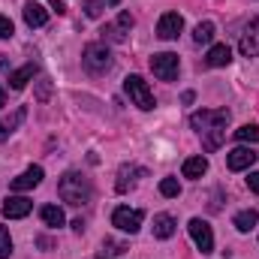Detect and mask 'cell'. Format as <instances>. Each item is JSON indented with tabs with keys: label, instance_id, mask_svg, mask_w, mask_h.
<instances>
[{
	"label": "cell",
	"instance_id": "cell-21",
	"mask_svg": "<svg viewBox=\"0 0 259 259\" xmlns=\"http://www.w3.org/2000/svg\"><path fill=\"white\" fill-rule=\"evenodd\" d=\"M193 39L199 46H208L211 39H214V21H199L193 30Z\"/></svg>",
	"mask_w": 259,
	"mask_h": 259
},
{
	"label": "cell",
	"instance_id": "cell-28",
	"mask_svg": "<svg viewBox=\"0 0 259 259\" xmlns=\"http://www.w3.org/2000/svg\"><path fill=\"white\" fill-rule=\"evenodd\" d=\"M124 250V244H115V241H106L103 244V253H109V256H115V253H121Z\"/></svg>",
	"mask_w": 259,
	"mask_h": 259
},
{
	"label": "cell",
	"instance_id": "cell-15",
	"mask_svg": "<svg viewBox=\"0 0 259 259\" xmlns=\"http://www.w3.org/2000/svg\"><path fill=\"white\" fill-rule=\"evenodd\" d=\"M208 172V160L199 154V157H187L184 160V178H193V181H199L202 175Z\"/></svg>",
	"mask_w": 259,
	"mask_h": 259
},
{
	"label": "cell",
	"instance_id": "cell-11",
	"mask_svg": "<svg viewBox=\"0 0 259 259\" xmlns=\"http://www.w3.org/2000/svg\"><path fill=\"white\" fill-rule=\"evenodd\" d=\"M30 208H33L30 199H24V196H9V199L3 202V217H9V220H21V217L30 214Z\"/></svg>",
	"mask_w": 259,
	"mask_h": 259
},
{
	"label": "cell",
	"instance_id": "cell-4",
	"mask_svg": "<svg viewBox=\"0 0 259 259\" xmlns=\"http://www.w3.org/2000/svg\"><path fill=\"white\" fill-rule=\"evenodd\" d=\"M124 91L130 94L133 106H139L142 112H151L154 109V94H151V88H148V81L142 75H127L124 78Z\"/></svg>",
	"mask_w": 259,
	"mask_h": 259
},
{
	"label": "cell",
	"instance_id": "cell-26",
	"mask_svg": "<svg viewBox=\"0 0 259 259\" xmlns=\"http://www.w3.org/2000/svg\"><path fill=\"white\" fill-rule=\"evenodd\" d=\"M106 6H109L106 0H88V3H84V12H88L91 18H100V12H103Z\"/></svg>",
	"mask_w": 259,
	"mask_h": 259
},
{
	"label": "cell",
	"instance_id": "cell-13",
	"mask_svg": "<svg viewBox=\"0 0 259 259\" xmlns=\"http://www.w3.org/2000/svg\"><path fill=\"white\" fill-rule=\"evenodd\" d=\"M136 175H145V169H142V166H121L118 181H115L118 193H127V190H133V187H136Z\"/></svg>",
	"mask_w": 259,
	"mask_h": 259
},
{
	"label": "cell",
	"instance_id": "cell-3",
	"mask_svg": "<svg viewBox=\"0 0 259 259\" xmlns=\"http://www.w3.org/2000/svg\"><path fill=\"white\" fill-rule=\"evenodd\" d=\"M81 66H84L91 75H103V72L112 69V52H109L106 46H100V42H91V46H84V52H81Z\"/></svg>",
	"mask_w": 259,
	"mask_h": 259
},
{
	"label": "cell",
	"instance_id": "cell-20",
	"mask_svg": "<svg viewBox=\"0 0 259 259\" xmlns=\"http://www.w3.org/2000/svg\"><path fill=\"white\" fill-rule=\"evenodd\" d=\"M39 217H42V223H46V226H52V229H58V226H64V223H66L64 211H61L58 205H42Z\"/></svg>",
	"mask_w": 259,
	"mask_h": 259
},
{
	"label": "cell",
	"instance_id": "cell-33",
	"mask_svg": "<svg viewBox=\"0 0 259 259\" xmlns=\"http://www.w3.org/2000/svg\"><path fill=\"white\" fill-rule=\"evenodd\" d=\"M106 3H109V6H118V3H121V0H106Z\"/></svg>",
	"mask_w": 259,
	"mask_h": 259
},
{
	"label": "cell",
	"instance_id": "cell-27",
	"mask_svg": "<svg viewBox=\"0 0 259 259\" xmlns=\"http://www.w3.org/2000/svg\"><path fill=\"white\" fill-rule=\"evenodd\" d=\"M15 33V27H12V21L6 18V15H0V39H9Z\"/></svg>",
	"mask_w": 259,
	"mask_h": 259
},
{
	"label": "cell",
	"instance_id": "cell-25",
	"mask_svg": "<svg viewBox=\"0 0 259 259\" xmlns=\"http://www.w3.org/2000/svg\"><path fill=\"white\" fill-rule=\"evenodd\" d=\"M12 253V238H9V229L0 226V259H9Z\"/></svg>",
	"mask_w": 259,
	"mask_h": 259
},
{
	"label": "cell",
	"instance_id": "cell-18",
	"mask_svg": "<svg viewBox=\"0 0 259 259\" xmlns=\"http://www.w3.org/2000/svg\"><path fill=\"white\" fill-rule=\"evenodd\" d=\"M232 223H235V229H238V232H250V229H253V226L259 223V211H256V208H247V211H238Z\"/></svg>",
	"mask_w": 259,
	"mask_h": 259
},
{
	"label": "cell",
	"instance_id": "cell-32",
	"mask_svg": "<svg viewBox=\"0 0 259 259\" xmlns=\"http://www.w3.org/2000/svg\"><path fill=\"white\" fill-rule=\"evenodd\" d=\"M6 106V97H3V88H0V109Z\"/></svg>",
	"mask_w": 259,
	"mask_h": 259
},
{
	"label": "cell",
	"instance_id": "cell-8",
	"mask_svg": "<svg viewBox=\"0 0 259 259\" xmlns=\"http://www.w3.org/2000/svg\"><path fill=\"white\" fill-rule=\"evenodd\" d=\"M238 49H241V55H244V58H259V15L247 24V27H244Z\"/></svg>",
	"mask_w": 259,
	"mask_h": 259
},
{
	"label": "cell",
	"instance_id": "cell-5",
	"mask_svg": "<svg viewBox=\"0 0 259 259\" xmlns=\"http://www.w3.org/2000/svg\"><path fill=\"white\" fill-rule=\"evenodd\" d=\"M142 220H145V214L139 211V208H115V214H112V226H118L121 232H139L142 229Z\"/></svg>",
	"mask_w": 259,
	"mask_h": 259
},
{
	"label": "cell",
	"instance_id": "cell-29",
	"mask_svg": "<svg viewBox=\"0 0 259 259\" xmlns=\"http://www.w3.org/2000/svg\"><path fill=\"white\" fill-rule=\"evenodd\" d=\"M247 187H250L253 193H259V172H250V175H247Z\"/></svg>",
	"mask_w": 259,
	"mask_h": 259
},
{
	"label": "cell",
	"instance_id": "cell-16",
	"mask_svg": "<svg viewBox=\"0 0 259 259\" xmlns=\"http://www.w3.org/2000/svg\"><path fill=\"white\" fill-rule=\"evenodd\" d=\"M154 235L157 238H172L175 235V217L172 214H157L154 217Z\"/></svg>",
	"mask_w": 259,
	"mask_h": 259
},
{
	"label": "cell",
	"instance_id": "cell-12",
	"mask_svg": "<svg viewBox=\"0 0 259 259\" xmlns=\"http://www.w3.org/2000/svg\"><path fill=\"white\" fill-rule=\"evenodd\" d=\"M253 163H256V154H253L250 148H235V151H229V154H226V166H229L232 172L250 169Z\"/></svg>",
	"mask_w": 259,
	"mask_h": 259
},
{
	"label": "cell",
	"instance_id": "cell-10",
	"mask_svg": "<svg viewBox=\"0 0 259 259\" xmlns=\"http://www.w3.org/2000/svg\"><path fill=\"white\" fill-rule=\"evenodd\" d=\"M181 30H184V18H181L178 12H166V15L160 18V24H157V36H160V39H175Z\"/></svg>",
	"mask_w": 259,
	"mask_h": 259
},
{
	"label": "cell",
	"instance_id": "cell-14",
	"mask_svg": "<svg viewBox=\"0 0 259 259\" xmlns=\"http://www.w3.org/2000/svg\"><path fill=\"white\" fill-rule=\"evenodd\" d=\"M24 21H27L30 27H42V24L49 21V12H46L39 3L30 0V3H24Z\"/></svg>",
	"mask_w": 259,
	"mask_h": 259
},
{
	"label": "cell",
	"instance_id": "cell-22",
	"mask_svg": "<svg viewBox=\"0 0 259 259\" xmlns=\"http://www.w3.org/2000/svg\"><path fill=\"white\" fill-rule=\"evenodd\" d=\"M235 139L238 142H259V124H244V127L235 130Z\"/></svg>",
	"mask_w": 259,
	"mask_h": 259
},
{
	"label": "cell",
	"instance_id": "cell-31",
	"mask_svg": "<svg viewBox=\"0 0 259 259\" xmlns=\"http://www.w3.org/2000/svg\"><path fill=\"white\" fill-rule=\"evenodd\" d=\"M6 139H9V130L3 127V121H0V142H6Z\"/></svg>",
	"mask_w": 259,
	"mask_h": 259
},
{
	"label": "cell",
	"instance_id": "cell-2",
	"mask_svg": "<svg viewBox=\"0 0 259 259\" xmlns=\"http://www.w3.org/2000/svg\"><path fill=\"white\" fill-rule=\"evenodd\" d=\"M58 193H61V199H64L66 205L81 208V205H88V202H91L94 187H91V181H88L81 172H66L64 178L58 181Z\"/></svg>",
	"mask_w": 259,
	"mask_h": 259
},
{
	"label": "cell",
	"instance_id": "cell-1",
	"mask_svg": "<svg viewBox=\"0 0 259 259\" xmlns=\"http://www.w3.org/2000/svg\"><path fill=\"white\" fill-rule=\"evenodd\" d=\"M226 124H229V109H202L190 115V127L205 139V151H217L223 145Z\"/></svg>",
	"mask_w": 259,
	"mask_h": 259
},
{
	"label": "cell",
	"instance_id": "cell-7",
	"mask_svg": "<svg viewBox=\"0 0 259 259\" xmlns=\"http://www.w3.org/2000/svg\"><path fill=\"white\" fill-rule=\"evenodd\" d=\"M187 229H190L193 244L202 250V253H211V250H214V232H211V226H208L202 217H193V220L187 223Z\"/></svg>",
	"mask_w": 259,
	"mask_h": 259
},
{
	"label": "cell",
	"instance_id": "cell-30",
	"mask_svg": "<svg viewBox=\"0 0 259 259\" xmlns=\"http://www.w3.org/2000/svg\"><path fill=\"white\" fill-rule=\"evenodd\" d=\"M52 6H55V12H58V15H61V12H66V6L61 3V0H52Z\"/></svg>",
	"mask_w": 259,
	"mask_h": 259
},
{
	"label": "cell",
	"instance_id": "cell-24",
	"mask_svg": "<svg viewBox=\"0 0 259 259\" xmlns=\"http://www.w3.org/2000/svg\"><path fill=\"white\" fill-rule=\"evenodd\" d=\"M124 30H127V27H124L121 21H118V24H106V27H103V36H109L112 42H124Z\"/></svg>",
	"mask_w": 259,
	"mask_h": 259
},
{
	"label": "cell",
	"instance_id": "cell-19",
	"mask_svg": "<svg viewBox=\"0 0 259 259\" xmlns=\"http://www.w3.org/2000/svg\"><path fill=\"white\" fill-rule=\"evenodd\" d=\"M229 61H232V49H229V46H211V52H208V58H205L208 66H226Z\"/></svg>",
	"mask_w": 259,
	"mask_h": 259
},
{
	"label": "cell",
	"instance_id": "cell-9",
	"mask_svg": "<svg viewBox=\"0 0 259 259\" xmlns=\"http://www.w3.org/2000/svg\"><path fill=\"white\" fill-rule=\"evenodd\" d=\"M42 175H46V172H42V166H30V169H24V172H21L18 178H12V184H9V187H12L15 193H24V190H33V187H39V181H42Z\"/></svg>",
	"mask_w": 259,
	"mask_h": 259
},
{
	"label": "cell",
	"instance_id": "cell-17",
	"mask_svg": "<svg viewBox=\"0 0 259 259\" xmlns=\"http://www.w3.org/2000/svg\"><path fill=\"white\" fill-rule=\"evenodd\" d=\"M36 75V64H24L21 69H15L12 75H9V84H12V91H21L30 78Z\"/></svg>",
	"mask_w": 259,
	"mask_h": 259
},
{
	"label": "cell",
	"instance_id": "cell-6",
	"mask_svg": "<svg viewBox=\"0 0 259 259\" xmlns=\"http://www.w3.org/2000/svg\"><path fill=\"white\" fill-rule=\"evenodd\" d=\"M151 69H154V75L163 78V81L178 78V55H172V52H160V55H154V58H151Z\"/></svg>",
	"mask_w": 259,
	"mask_h": 259
},
{
	"label": "cell",
	"instance_id": "cell-23",
	"mask_svg": "<svg viewBox=\"0 0 259 259\" xmlns=\"http://www.w3.org/2000/svg\"><path fill=\"white\" fill-rule=\"evenodd\" d=\"M160 193L166 196V199H175V196L181 193V184H178V178H163V181H160Z\"/></svg>",
	"mask_w": 259,
	"mask_h": 259
}]
</instances>
